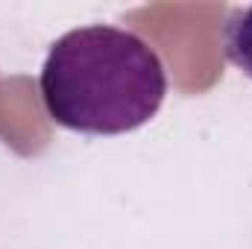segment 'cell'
Returning a JSON list of instances; mask_svg holds the SVG:
<instances>
[{"instance_id":"obj_1","label":"cell","mask_w":252,"mask_h":249,"mask_svg":"<svg viewBox=\"0 0 252 249\" xmlns=\"http://www.w3.org/2000/svg\"><path fill=\"white\" fill-rule=\"evenodd\" d=\"M38 85L47 115L59 126L121 135L161 109L167 73L141 35L94 24L64 32L50 47Z\"/></svg>"},{"instance_id":"obj_2","label":"cell","mask_w":252,"mask_h":249,"mask_svg":"<svg viewBox=\"0 0 252 249\" xmlns=\"http://www.w3.org/2000/svg\"><path fill=\"white\" fill-rule=\"evenodd\" d=\"M223 50L226 59L252 76V6L232 9L223 24Z\"/></svg>"}]
</instances>
